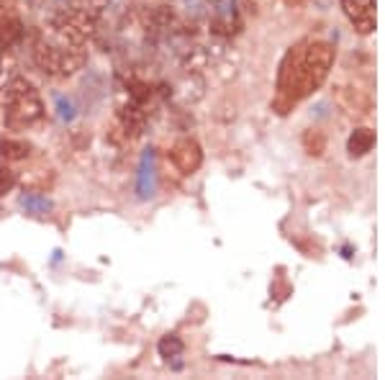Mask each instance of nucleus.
<instances>
[{
  "instance_id": "obj_1",
  "label": "nucleus",
  "mask_w": 385,
  "mask_h": 380,
  "mask_svg": "<svg viewBox=\"0 0 385 380\" xmlns=\"http://www.w3.org/2000/svg\"><path fill=\"white\" fill-rule=\"evenodd\" d=\"M334 47L329 42H301L290 49L277 72V98L275 111L288 113L303 98L323 85L334 64Z\"/></svg>"
},
{
  "instance_id": "obj_2",
  "label": "nucleus",
  "mask_w": 385,
  "mask_h": 380,
  "mask_svg": "<svg viewBox=\"0 0 385 380\" xmlns=\"http://www.w3.org/2000/svg\"><path fill=\"white\" fill-rule=\"evenodd\" d=\"M44 116V103L36 88L23 77H13L6 88V126L11 132L34 126Z\"/></svg>"
},
{
  "instance_id": "obj_3",
  "label": "nucleus",
  "mask_w": 385,
  "mask_h": 380,
  "mask_svg": "<svg viewBox=\"0 0 385 380\" xmlns=\"http://www.w3.org/2000/svg\"><path fill=\"white\" fill-rule=\"evenodd\" d=\"M34 59L39 64L42 72L47 75H75L77 69H83L85 64V54L75 49H62L54 47V44H39L34 49Z\"/></svg>"
},
{
  "instance_id": "obj_4",
  "label": "nucleus",
  "mask_w": 385,
  "mask_h": 380,
  "mask_svg": "<svg viewBox=\"0 0 385 380\" xmlns=\"http://www.w3.org/2000/svg\"><path fill=\"white\" fill-rule=\"evenodd\" d=\"M52 28L62 36L69 47H83L96 31V23L83 11H62V13H57L52 18Z\"/></svg>"
},
{
  "instance_id": "obj_5",
  "label": "nucleus",
  "mask_w": 385,
  "mask_h": 380,
  "mask_svg": "<svg viewBox=\"0 0 385 380\" xmlns=\"http://www.w3.org/2000/svg\"><path fill=\"white\" fill-rule=\"evenodd\" d=\"M170 157L172 165L178 167L183 175H192L203 165V152H200V144L195 139H180V142H175Z\"/></svg>"
},
{
  "instance_id": "obj_6",
  "label": "nucleus",
  "mask_w": 385,
  "mask_h": 380,
  "mask_svg": "<svg viewBox=\"0 0 385 380\" xmlns=\"http://www.w3.org/2000/svg\"><path fill=\"white\" fill-rule=\"evenodd\" d=\"M342 8L357 34L375 31V0H342Z\"/></svg>"
},
{
  "instance_id": "obj_7",
  "label": "nucleus",
  "mask_w": 385,
  "mask_h": 380,
  "mask_svg": "<svg viewBox=\"0 0 385 380\" xmlns=\"http://www.w3.org/2000/svg\"><path fill=\"white\" fill-rule=\"evenodd\" d=\"M137 193L142 201H149L154 195V149H146L139 162V178H137Z\"/></svg>"
},
{
  "instance_id": "obj_8",
  "label": "nucleus",
  "mask_w": 385,
  "mask_h": 380,
  "mask_svg": "<svg viewBox=\"0 0 385 380\" xmlns=\"http://www.w3.org/2000/svg\"><path fill=\"white\" fill-rule=\"evenodd\" d=\"M339 100H342V105L347 108V111L357 113V116L370 113V108H372L370 93H367V90L355 88V85H350V88H339Z\"/></svg>"
},
{
  "instance_id": "obj_9",
  "label": "nucleus",
  "mask_w": 385,
  "mask_h": 380,
  "mask_svg": "<svg viewBox=\"0 0 385 380\" xmlns=\"http://www.w3.org/2000/svg\"><path fill=\"white\" fill-rule=\"evenodd\" d=\"M375 146V132L372 129H355L347 142V152L350 157H364Z\"/></svg>"
},
{
  "instance_id": "obj_10",
  "label": "nucleus",
  "mask_w": 385,
  "mask_h": 380,
  "mask_svg": "<svg viewBox=\"0 0 385 380\" xmlns=\"http://www.w3.org/2000/svg\"><path fill=\"white\" fill-rule=\"evenodd\" d=\"M211 28H214V34H221V36H231L239 28V18H236V8L234 3H229V6H224L216 13L214 23H211Z\"/></svg>"
},
{
  "instance_id": "obj_11",
  "label": "nucleus",
  "mask_w": 385,
  "mask_h": 380,
  "mask_svg": "<svg viewBox=\"0 0 385 380\" xmlns=\"http://www.w3.org/2000/svg\"><path fill=\"white\" fill-rule=\"evenodd\" d=\"M118 118H121V126L126 129V134H131V137H139V134L144 132V113H142L139 103H131L126 108H121Z\"/></svg>"
},
{
  "instance_id": "obj_12",
  "label": "nucleus",
  "mask_w": 385,
  "mask_h": 380,
  "mask_svg": "<svg viewBox=\"0 0 385 380\" xmlns=\"http://www.w3.org/2000/svg\"><path fill=\"white\" fill-rule=\"evenodd\" d=\"M23 39V23L18 18H6L0 23V47L13 49Z\"/></svg>"
},
{
  "instance_id": "obj_13",
  "label": "nucleus",
  "mask_w": 385,
  "mask_h": 380,
  "mask_svg": "<svg viewBox=\"0 0 385 380\" xmlns=\"http://www.w3.org/2000/svg\"><path fill=\"white\" fill-rule=\"evenodd\" d=\"M18 206L26 211V214L31 216H44L52 211V201L49 198H44V195H34V193H26L18 198Z\"/></svg>"
},
{
  "instance_id": "obj_14",
  "label": "nucleus",
  "mask_w": 385,
  "mask_h": 380,
  "mask_svg": "<svg viewBox=\"0 0 385 380\" xmlns=\"http://www.w3.org/2000/svg\"><path fill=\"white\" fill-rule=\"evenodd\" d=\"M0 157L8 159V162L26 159L28 157V144L26 142H18V139H0Z\"/></svg>"
},
{
  "instance_id": "obj_15",
  "label": "nucleus",
  "mask_w": 385,
  "mask_h": 380,
  "mask_svg": "<svg viewBox=\"0 0 385 380\" xmlns=\"http://www.w3.org/2000/svg\"><path fill=\"white\" fill-rule=\"evenodd\" d=\"M183 350H185V345H183V339H180L178 334H165V337L159 339V345H157L159 357H165V359L180 357V355H183Z\"/></svg>"
},
{
  "instance_id": "obj_16",
  "label": "nucleus",
  "mask_w": 385,
  "mask_h": 380,
  "mask_svg": "<svg viewBox=\"0 0 385 380\" xmlns=\"http://www.w3.org/2000/svg\"><path fill=\"white\" fill-rule=\"evenodd\" d=\"M54 108H57V118L59 121H64V124H69V121H75L77 116V108H75V100L67 96H57L54 98Z\"/></svg>"
},
{
  "instance_id": "obj_17",
  "label": "nucleus",
  "mask_w": 385,
  "mask_h": 380,
  "mask_svg": "<svg viewBox=\"0 0 385 380\" xmlns=\"http://www.w3.org/2000/svg\"><path fill=\"white\" fill-rule=\"evenodd\" d=\"M303 144H306V152L309 154H321L323 149H326V139H323L321 132H306V137H303Z\"/></svg>"
},
{
  "instance_id": "obj_18",
  "label": "nucleus",
  "mask_w": 385,
  "mask_h": 380,
  "mask_svg": "<svg viewBox=\"0 0 385 380\" xmlns=\"http://www.w3.org/2000/svg\"><path fill=\"white\" fill-rule=\"evenodd\" d=\"M13 185H16V173L11 170V167L0 165V198H3L6 193H11Z\"/></svg>"
},
{
  "instance_id": "obj_19",
  "label": "nucleus",
  "mask_w": 385,
  "mask_h": 380,
  "mask_svg": "<svg viewBox=\"0 0 385 380\" xmlns=\"http://www.w3.org/2000/svg\"><path fill=\"white\" fill-rule=\"evenodd\" d=\"M129 90H131V100H134V103H144L146 98L151 96V90L146 88L144 83H131Z\"/></svg>"
},
{
  "instance_id": "obj_20",
  "label": "nucleus",
  "mask_w": 385,
  "mask_h": 380,
  "mask_svg": "<svg viewBox=\"0 0 385 380\" xmlns=\"http://www.w3.org/2000/svg\"><path fill=\"white\" fill-rule=\"evenodd\" d=\"M88 3H90L93 8H96V11H103V8L108 6V0H88Z\"/></svg>"
},
{
  "instance_id": "obj_21",
  "label": "nucleus",
  "mask_w": 385,
  "mask_h": 380,
  "mask_svg": "<svg viewBox=\"0 0 385 380\" xmlns=\"http://www.w3.org/2000/svg\"><path fill=\"white\" fill-rule=\"evenodd\" d=\"M0 3H3V0H0Z\"/></svg>"
}]
</instances>
